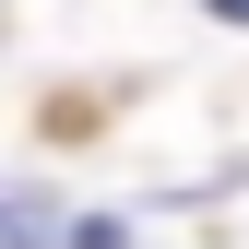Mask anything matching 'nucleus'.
Wrapping results in <instances>:
<instances>
[{
    "mask_svg": "<svg viewBox=\"0 0 249 249\" xmlns=\"http://www.w3.org/2000/svg\"><path fill=\"white\" fill-rule=\"evenodd\" d=\"M0 249H59V202L48 190H0Z\"/></svg>",
    "mask_w": 249,
    "mask_h": 249,
    "instance_id": "f257e3e1",
    "label": "nucleus"
},
{
    "mask_svg": "<svg viewBox=\"0 0 249 249\" xmlns=\"http://www.w3.org/2000/svg\"><path fill=\"white\" fill-rule=\"evenodd\" d=\"M59 249H131V237H119V213H83V226H59Z\"/></svg>",
    "mask_w": 249,
    "mask_h": 249,
    "instance_id": "f03ea898",
    "label": "nucleus"
},
{
    "mask_svg": "<svg viewBox=\"0 0 249 249\" xmlns=\"http://www.w3.org/2000/svg\"><path fill=\"white\" fill-rule=\"evenodd\" d=\"M213 12H226V24H249V0H213Z\"/></svg>",
    "mask_w": 249,
    "mask_h": 249,
    "instance_id": "7ed1b4c3",
    "label": "nucleus"
}]
</instances>
